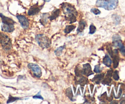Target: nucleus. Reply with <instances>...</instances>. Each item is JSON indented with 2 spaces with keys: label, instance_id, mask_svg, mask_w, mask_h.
I'll use <instances>...</instances> for the list:
<instances>
[{
  "label": "nucleus",
  "instance_id": "nucleus-1",
  "mask_svg": "<svg viewBox=\"0 0 125 104\" xmlns=\"http://www.w3.org/2000/svg\"><path fill=\"white\" fill-rule=\"evenodd\" d=\"M62 7L63 13L66 15V18L70 23L75 22L76 21V15H78V12L75 8L68 3H63L62 5Z\"/></svg>",
  "mask_w": 125,
  "mask_h": 104
},
{
  "label": "nucleus",
  "instance_id": "nucleus-16",
  "mask_svg": "<svg viewBox=\"0 0 125 104\" xmlns=\"http://www.w3.org/2000/svg\"><path fill=\"white\" fill-rule=\"evenodd\" d=\"M59 13H60L59 9H55L54 11L52 12V15L49 17L50 20H54L56 19V18H57V17L59 15Z\"/></svg>",
  "mask_w": 125,
  "mask_h": 104
},
{
  "label": "nucleus",
  "instance_id": "nucleus-11",
  "mask_svg": "<svg viewBox=\"0 0 125 104\" xmlns=\"http://www.w3.org/2000/svg\"><path fill=\"white\" fill-rule=\"evenodd\" d=\"M2 31L4 32H7V33H12L14 30V26L13 25H9V24H2L1 26Z\"/></svg>",
  "mask_w": 125,
  "mask_h": 104
},
{
  "label": "nucleus",
  "instance_id": "nucleus-6",
  "mask_svg": "<svg viewBox=\"0 0 125 104\" xmlns=\"http://www.w3.org/2000/svg\"><path fill=\"white\" fill-rule=\"evenodd\" d=\"M17 18L19 20L21 26L24 29H26V28H28V26H29V21H28V20L27 19V18L25 16L18 15H17Z\"/></svg>",
  "mask_w": 125,
  "mask_h": 104
},
{
  "label": "nucleus",
  "instance_id": "nucleus-22",
  "mask_svg": "<svg viewBox=\"0 0 125 104\" xmlns=\"http://www.w3.org/2000/svg\"><path fill=\"white\" fill-rule=\"evenodd\" d=\"M20 99H21V98H19V97H12V95H10L9 97V99H8V100H7V104H9V103L12 102H15L17 100H20Z\"/></svg>",
  "mask_w": 125,
  "mask_h": 104
},
{
  "label": "nucleus",
  "instance_id": "nucleus-30",
  "mask_svg": "<svg viewBox=\"0 0 125 104\" xmlns=\"http://www.w3.org/2000/svg\"><path fill=\"white\" fill-rule=\"evenodd\" d=\"M44 1H45V2H49V1H50V0H43Z\"/></svg>",
  "mask_w": 125,
  "mask_h": 104
},
{
  "label": "nucleus",
  "instance_id": "nucleus-27",
  "mask_svg": "<svg viewBox=\"0 0 125 104\" xmlns=\"http://www.w3.org/2000/svg\"><path fill=\"white\" fill-rule=\"evenodd\" d=\"M94 72L96 73H100L101 72V69H100V67L99 65L95 66V69H94Z\"/></svg>",
  "mask_w": 125,
  "mask_h": 104
},
{
  "label": "nucleus",
  "instance_id": "nucleus-15",
  "mask_svg": "<svg viewBox=\"0 0 125 104\" xmlns=\"http://www.w3.org/2000/svg\"><path fill=\"white\" fill-rule=\"evenodd\" d=\"M80 78L77 81H78V84H80L81 86H84L85 84H87L88 83V80L86 77H83V76H80Z\"/></svg>",
  "mask_w": 125,
  "mask_h": 104
},
{
  "label": "nucleus",
  "instance_id": "nucleus-4",
  "mask_svg": "<svg viewBox=\"0 0 125 104\" xmlns=\"http://www.w3.org/2000/svg\"><path fill=\"white\" fill-rule=\"evenodd\" d=\"M0 42L5 50H9L11 48V40L7 35L0 33Z\"/></svg>",
  "mask_w": 125,
  "mask_h": 104
},
{
  "label": "nucleus",
  "instance_id": "nucleus-25",
  "mask_svg": "<svg viewBox=\"0 0 125 104\" xmlns=\"http://www.w3.org/2000/svg\"><path fill=\"white\" fill-rule=\"evenodd\" d=\"M91 12H92L93 13H94L95 15H99L101 13V11L99 9L96 8H93L91 9Z\"/></svg>",
  "mask_w": 125,
  "mask_h": 104
},
{
  "label": "nucleus",
  "instance_id": "nucleus-10",
  "mask_svg": "<svg viewBox=\"0 0 125 104\" xmlns=\"http://www.w3.org/2000/svg\"><path fill=\"white\" fill-rule=\"evenodd\" d=\"M114 53L115 54V55H113V62H114V68H117L118 66V63H119V57H118V50H115L114 51Z\"/></svg>",
  "mask_w": 125,
  "mask_h": 104
},
{
  "label": "nucleus",
  "instance_id": "nucleus-8",
  "mask_svg": "<svg viewBox=\"0 0 125 104\" xmlns=\"http://www.w3.org/2000/svg\"><path fill=\"white\" fill-rule=\"evenodd\" d=\"M42 6H37V5L32 6V7H31V8L29 9V11H28V14L29 15H34L37 14L38 12H40V9H42Z\"/></svg>",
  "mask_w": 125,
  "mask_h": 104
},
{
  "label": "nucleus",
  "instance_id": "nucleus-19",
  "mask_svg": "<svg viewBox=\"0 0 125 104\" xmlns=\"http://www.w3.org/2000/svg\"><path fill=\"white\" fill-rule=\"evenodd\" d=\"M65 47V45H64L63 46H60V47L57 48L54 51L55 55H56V56H60V55L62 54V51H63V50L64 49Z\"/></svg>",
  "mask_w": 125,
  "mask_h": 104
},
{
  "label": "nucleus",
  "instance_id": "nucleus-5",
  "mask_svg": "<svg viewBox=\"0 0 125 104\" xmlns=\"http://www.w3.org/2000/svg\"><path fill=\"white\" fill-rule=\"evenodd\" d=\"M28 67L31 70L33 74L35 77H37V78H40L42 76V70L40 67L38 66L37 64L32 63H29L28 64Z\"/></svg>",
  "mask_w": 125,
  "mask_h": 104
},
{
  "label": "nucleus",
  "instance_id": "nucleus-26",
  "mask_svg": "<svg viewBox=\"0 0 125 104\" xmlns=\"http://www.w3.org/2000/svg\"><path fill=\"white\" fill-rule=\"evenodd\" d=\"M33 98L34 99H42V100H43V98L42 97V95H40V92H39V93H38L37 94H36L35 95H34V96H33Z\"/></svg>",
  "mask_w": 125,
  "mask_h": 104
},
{
  "label": "nucleus",
  "instance_id": "nucleus-28",
  "mask_svg": "<svg viewBox=\"0 0 125 104\" xmlns=\"http://www.w3.org/2000/svg\"><path fill=\"white\" fill-rule=\"evenodd\" d=\"M119 50H120V52L122 53V55H123V56H125V46H124V45H123L122 47L120 48Z\"/></svg>",
  "mask_w": 125,
  "mask_h": 104
},
{
  "label": "nucleus",
  "instance_id": "nucleus-21",
  "mask_svg": "<svg viewBox=\"0 0 125 104\" xmlns=\"http://www.w3.org/2000/svg\"><path fill=\"white\" fill-rule=\"evenodd\" d=\"M111 81H112L111 77L106 75V78H105L104 80L103 81V83L104 84H107V85H109V84L111 83Z\"/></svg>",
  "mask_w": 125,
  "mask_h": 104
},
{
  "label": "nucleus",
  "instance_id": "nucleus-20",
  "mask_svg": "<svg viewBox=\"0 0 125 104\" xmlns=\"http://www.w3.org/2000/svg\"><path fill=\"white\" fill-rule=\"evenodd\" d=\"M113 44H114V46L116 48H120V47H122V46L123 45V43H122V40H115V41H113Z\"/></svg>",
  "mask_w": 125,
  "mask_h": 104
},
{
  "label": "nucleus",
  "instance_id": "nucleus-3",
  "mask_svg": "<svg viewBox=\"0 0 125 104\" xmlns=\"http://www.w3.org/2000/svg\"><path fill=\"white\" fill-rule=\"evenodd\" d=\"M35 39L39 46L42 48H49L51 45V42L49 38L43 34H38L35 36Z\"/></svg>",
  "mask_w": 125,
  "mask_h": 104
},
{
  "label": "nucleus",
  "instance_id": "nucleus-2",
  "mask_svg": "<svg viewBox=\"0 0 125 104\" xmlns=\"http://www.w3.org/2000/svg\"><path fill=\"white\" fill-rule=\"evenodd\" d=\"M118 0H97L96 4L98 7L110 11L115 9L118 5Z\"/></svg>",
  "mask_w": 125,
  "mask_h": 104
},
{
  "label": "nucleus",
  "instance_id": "nucleus-24",
  "mask_svg": "<svg viewBox=\"0 0 125 104\" xmlns=\"http://www.w3.org/2000/svg\"><path fill=\"white\" fill-rule=\"evenodd\" d=\"M112 76L115 80H119V75H118V72L117 70L114 71V73H112Z\"/></svg>",
  "mask_w": 125,
  "mask_h": 104
},
{
  "label": "nucleus",
  "instance_id": "nucleus-9",
  "mask_svg": "<svg viewBox=\"0 0 125 104\" xmlns=\"http://www.w3.org/2000/svg\"><path fill=\"white\" fill-rule=\"evenodd\" d=\"M0 16H1L2 23H3L4 24H9V25H13V24H14L15 22L13 20L11 19L10 18H9V17H6V16L3 15L2 13H0Z\"/></svg>",
  "mask_w": 125,
  "mask_h": 104
},
{
  "label": "nucleus",
  "instance_id": "nucleus-29",
  "mask_svg": "<svg viewBox=\"0 0 125 104\" xmlns=\"http://www.w3.org/2000/svg\"><path fill=\"white\" fill-rule=\"evenodd\" d=\"M90 89H91V91L92 92L93 89H94V85L93 84H90Z\"/></svg>",
  "mask_w": 125,
  "mask_h": 104
},
{
  "label": "nucleus",
  "instance_id": "nucleus-12",
  "mask_svg": "<svg viewBox=\"0 0 125 104\" xmlns=\"http://www.w3.org/2000/svg\"><path fill=\"white\" fill-rule=\"evenodd\" d=\"M104 73H101V74L97 75L95 76V77L92 80V81L95 82V83L97 84H100L101 82V81H102V80L104 78Z\"/></svg>",
  "mask_w": 125,
  "mask_h": 104
},
{
  "label": "nucleus",
  "instance_id": "nucleus-23",
  "mask_svg": "<svg viewBox=\"0 0 125 104\" xmlns=\"http://www.w3.org/2000/svg\"><path fill=\"white\" fill-rule=\"evenodd\" d=\"M96 30V28L94 24H91L90 26V31H89V34H93L95 33Z\"/></svg>",
  "mask_w": 125,
  "mask_h": 104
},
{
  "label": "nucleus",
  "instance_id": "nucleus-17",
  "mask_svg": "<svg viewBox=\"0 0 125 104\" xmlns=\"http://www.w3.org/2000/svg\"><path fill=\"white\" fill-rule=\"evenodd\" d=\"M66 94H67V97H68L71 100L74 101V99H73V92H72V89L70 87L67 89V90H66Z\"/></svg>",
  "mask_w": 125,
  "mask_h": 104
},
{
  "label": "nucleus",
  "instance_id": "nucleus-7",
  "mask_svg": "<svg viewBox=\"0 0 125 104\" xmlns=\"http://www.w3.org/2000/svg\"><path fill=\"white\" fill-rule=\"evenodd\" d=\"M82 73L85 75L87 77H89L91 75H93L94 72L92 70L91 66L89 63L85 64L83 65V69H82Z\"/></svg>",
  "mask_w": 125,
  "mask_h": 104
},
{
  "label": "nucleus",
  "instance_id": "nucleus-18",
  "mask_svg": "<svg viewBox=\"0 0 125 104\" xmlns=\"http://www.w3.org/2000/svg\"><path fill=\"white\" fill-rule=\"evenodd\" d=\"M75 28V26L74 25H67L66 26L65 29H64V33L66 34H69L70 33L73 31Z\"/></svg>",
  "mask_w": 125,
  "mask_h": 104
},
{
  "label": "nucleus",
  "instance_id": "nucleus-14",
  "mask_svg": "<svg viewBox=\"0 0 125 104\" xmlns=\"http://www.w3.org/2000/svg\"><path fill=\"white\" fill-rule=\"evenodd\" d=\"M87 25V23L84 20H81L79 23V26L77 29V32L78 33H82L85 29V26Z\"/></svg>",
  "mask_w": 125,
  "mask_h": 104
},
{
  "label": "nucleus",
  "instance_id": "nucleus-13",
  "mask_svg": "<svg viewBox=\"0 0 125 104\" xmlns=\"http://www.w3.org/2000/svg\"><path fill=\"white\" fill-rule=\"evenodd\" d=\"M103 62V64L105 66H106L108 67H110L111 66V64H112V60H111V58L109 57V56L108 55H106V56H105V57L104 58Z\"/></svg>",
  "mask_w": 125,
  "mask_h": 104
}]
</instances>
